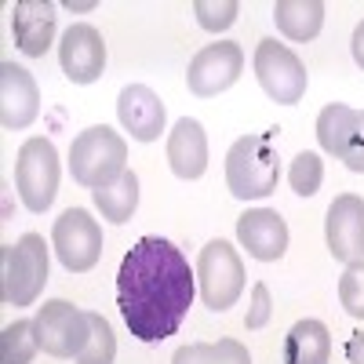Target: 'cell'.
I'll return each instance as SVG.
<instances>
[{
    "label": "cell",
    "mask_w": 364,
    "mask_h": 364,
    "mask_svg": "<svg viewBox=\"0 0 364 364\" xmlns=\"http://www.w3.org/2000/svg\"><path fill=\"white\" fill-rule=\"evenodd\" d=\"M273 22L288 41L306 44L324 26V4L321 0H281V4H273Z\"/></svg>",
    "instance_id": "cell-20"
},
{
    "label": "cell",
    "mask_w": 364,
    "mask_h": 364,
    "mask_svg": "<svg viewBox=\"0 0 364 364\" xmlns=\"http://www.w3.org/2000/svg\"><path fill=\"white\" fill-rule=\"evenodd\" d=\"M66 11H95V0H87V4H73V0H66Z\"/></svg>",
    "instance_id": "cell-31"
},
{
    "label": "cell",
    "mask_w": 364,
    "mask_h": 364,
    "mask_svg": "<svg viewBox=\"0 0 364 364\" xmlns=\"http://www.w3.org/2000/svg\"><path fill=\"white\" fill-rule=\"evenodd\" d=\"M255 77H259V87L266 91V95L277 102V106H295L302 95H306V66H302V58L281 44V41H259L255 48Z\"/></svg>",
    "instance_id": "cell-7"
},
{
    "label": "cell",
    "mask_w": 364,
    "mask_h": 364,
    "mask_svg": "<svg viewBox=\"0 0 364 364\" xmlns=\"http://www.w3.org/2000/svg\"><path fill=\"white\" fill-rule=\"evenodd\" d=\"M168 168L178 178H200L208 168V135L200 128V120L182 117L175 120V128L168 135Z\"/></svg>",
    "instance_id": "cell-18"
},
{
    "label": "cell",
    "mask_w": 364,
    "mask_h": 364,
    "mask_svg": "<svg viewBox=\"0 0 364 364\" xmlns=\"http://www.w3.org/2000/svg\"><path fill=\"white\" fill-rule=\"evenodd\" d=\"M37 113H41V87L33 73L15 63H0V124L8 132H22L37 120Z\"/></svg>",
    "instance_id": "cell-14"
},
{
    "label": "cell",
    "mask_w": 364,
    "mask_h": 364,
    "mask_svg": "<svg viewBox=\"0 0 364 364\" xmlns=\"http://www.w3.org/2000/svg\"><path fill=\"white\" fill-rule=\"evenodd\" d=\"M339 302L353 321H364V262L346 266V273L339 277Z\"/></svg>",
    "instance_id": "cell-27"
},
{
    "label": "cell",
    "mask_w": 364,
    "mask_h": 364,
    "mask_svg": "<svg viewBox=\"0 0 364 364\" xmlns=\"http://www.w3.org/2000/svg\"><path fill=\"white\" fill-rule=\"evenodd\" d=\"M197 288L208 310L226 314L245 291V262L230 240H208L197 259Z\"/></svg>",
    "instance_id": "cell-6"
},
{
    "label": "cell",
    "mask_w": 364,
    "mask_h": 364,
    "mask_svg": "<svg viewBox=\"0 0 364 364\" xmlns=\"http://www.w3.org/2000/svg\"><path fill=\"white\" fill-rule=\"evenodd\" d=\"M33 324H37L41 350L51 357H80V350L87 346V336H91V317L66 299L44 302Z\"/></svg>",
    "instance_id": "cell-9"
},
{
    "label": "cell",
    "mask_w": 364,
    "mask_h": 364,
    "mask_svg": "<svg viewBox=\"0 0 364 364\" xmlns=\"http://www.w3.org/2000/svg\"><path fill=\"white\" fill-rule=\"evenodd\" d=\"M346 353H350V360H353V364H364V331H357V336L350 339Z\"/></svg>",
    "instance_id": "cell-30"
},
{
    "label": "cell",
    "mask_w": 364,
    "mask_h": 364,
    "mask_svg": "<svg viewBox=\"0 0 364 364\" xmlns=\"http://www.w3.org/2000/svg\"><path fill=\"white\" fill-rule=\"evenodd\" d=\"M41 350L37 324L33 321H15L0 336V364H29Z\"/></svg>",
    "instance_id": "cell-23"
},
{
    "label": "cell",
    "mask_w": 364,
    "mask_h": 364,
    "mask_svg": "<svg viewBox=\"0 0 364 364\" xmlns=\"http://www.w3.org/2000/svg\"><path fill=\"white\" fill-rule=\"evenodd\" d=\"M48 284V245L41 233H22L0 248V299L4 306H33Z\"/></svg>",
    "instance_id": "cell-3"
},
{
    "label": "cell",
    "mask_w": 364,
    "mask_h": 364,
    "mask_svg": "<svg viewBox=\"0 0 364 364\" xmlns=\"http://www.w3.org/2000/svg\"><path fill=\"white\" fill-rule=\"evenodd\" d=\"M55 4L51 0H18L11 8V33L22 55L44 58L48 48L55 44Z\"/></svg>",
    "instance_id": "cell-17"
},
{
    "label": "cell",
    "mask_w": 364,
    "mask_h": 364,
    "mask_svg": "<svg viewBox=\"0 0 364 364\" xmlns=\"http://www.w3.org/2000/svg\"><path fill=\"white\" fill-rule=\"evenodd\" d=\"M237 240L259 262H277L288 252V223L269 208H248L237 219Z\"/></svg>",
    "instance_id": "cell-16"
},
{
    "label": "cell",
    "mask_w": 364,
    "mask_h": 364,
    "mask_svg": "<svg viewBox=\"0 0 364 364\" xmlns=\"http://www.w3.org/2000/svg\"><path fill=\"white\" fill-rule=\"evenodd\" d=\"M171 364H252V353L237 339H219V343H186L178 346Z\"/></svg>",
    "instance_id": "cell-22"
},
{
    "label": "cell",
    "mask_w": 364,
    "mask_h": 364,
    "mask_svg": "<svg viewBox=\"0 0 364 364\" xmlns=\"http://www.w3.org/2000/svg\"><path fill=\"white\" fill-rule=\"evenodd\" d=\"M240 70H245V48L237 41H219V44H208L193 55L186 84L197 99H215L226 87L237 84Z\"/></svg>",
    "instance_id": "cell-11"
},
{
    "label": "cell",
    "mask_w": 364,
    "mask_h": 364,
    "mask_svg": "<svg viewBox=\"0 0 364 364\" xmlns=\"http://www.w3.org/2000/svg\"><path fill=\"white\" fill-rule=\"evenodd\" d=\"M331 336L321 321H295L284 336V364H328Z\"/></svg>",
    "instance_id": "cell-19"
},
{
    "label": "cell",
    "mask_w": 364,
    "mask_h": 364,
    "mask_svg": "<svg viewBox=\"0 0 364 364\" xmlns=\"http://www.w3.org/2000/svg\"><path fill=\"white\" fill-rule=\"evenodd\" d=\"M273 317V299H269V288L266 284H255L252 288V306H248V317H245V328L248 331H259L266 328Z\"/></svg>",
    "instance_id": "cell-28"
},
{
    "label": "cell",
    "mask_w": 364,
    "mask_h": 364,
    "mask_svg": "<svg viewBox=\"0 0 364 364\" xmlns=\"http://www.w3.org/2000/svg\"><path fill=\"white\" fill-rule=\"evenodd\" d=\"M91 197H95V208L102 211V219L124 226L135 208H139V175L135 171H124L113 186H102V190H91Z\"/></svg>",
    "instance_id": "cell-21"
},
{
    "label": "cell",
    "mask_w": 364,
    "mask_h": 364,
    "mask_svg": "<svg viewBox=\"0 0 364 364\" xmlns=\"http://www.w3.org/2000/svg\"><path fill=\"white\" fill-rule=\"evenodd\" d=\"M324 237L331 259H339L343 266L364 262V200L357 193H339L328 208L324 219Z\"/></svg>",
    "instance_id": "cell-12"
},
{
    "label": "cell",
    "mask_w": 364,
    "mask_h": 364,
    "mask_svg": "<svg viewBox=\"0 0 364 364\" xmlns=\"http://www.w3.org/2000/svg\"><path fill=\"white\" fill-rule=\"evenodd\" d=\"M91 317V336H87V346L80 350L77 364H113L117 360V336L102 314H87Z\"/></svg>",
    "instance_id": "cell-24"
},
{
    "label": "cell",
    "mask_w": 364,
    "mask_h": 364,
    "mask_svg": "<svg viewBox=\"0 0 364 364\" xmlns=\"http://www.w3.org/2000/svg\"><path fill=\"white\" fill-rule=\"evenodd\" d=\"M58 149L51 139L33 135L18 146V157H15V190L22 197V204L41 215V211L51 208L55 193H58Z\"/></svg>",
    "instance_id": "cell-5"
},
{
    "label": "cell",
    "mask_w": 364,
    "mask_h": 364,
    "mask_svg": "<svg viewBox=\"0 0 364 364\" xmlns=\"http://www.w3.org/2000/svg\"><path fill=\"white\" fill-rule=\"evenodd\" d=\"M117 120L135 142H157L164 132V102L146 84H128L117 95Z\"/></svg>",
    "instance_id": "cell-15"
},
{
    "label": "cell",
    "mask_w": 364,
    "mask_h": 364,
    "mask_svg": "<svg viewBox=\"0 0 364 364\" xmlns=\"http://www.w3.org/2000/svg\"><path fill=\"white\" fill-rule=\"evenodd\" d=\"M288 182H291V190L299 197H314L321 190V182H324V161L317 154H310V149H302L288 168Z\"/></svg>",
    "instance_id": "cell-25"
},
{
    "label": "cell",
    "mask_w": 364,
    "mask_h": 364,
    "mask_svg": "<svg viewBox=\"0 0 364 364\" xmlns=\"http://www.w3.org/2000/svg\"><path fill=\"white\" fill-rule=\"evenodd\" d=\"M317 142L350 171H364V109L331 102L317 117Z\"/></svg>",
    "instance_id": "cell-10"
},
{
    "label": "cell",
    "mask_w": 364,
    "mask_h": 364,
    "mask_svg": "<svg viewBox=\"0 0 364 364\" xmlns=\"http://www.w3.org/2000/svg\"><path fill=\"white\" fill-rule=\"evenodd\" d=\"M51 248L70 273H87L102 255V226L91 219L87 208H70L55 219Z\"/></svg>",
    "instance_id": "cell-8"
},
{
    "label": "cell",
    "mask_w": 364,
    "mask_h": 364,
    "mask_svg": "<svg viewBox=\"0 0 364 364\" xmlns=\"http://www.w3.org/2000/svg\"><path fill=\"white\" fill-rule=\"evenodd\" d=\"M70 171L84 190H102L128 171V142L113 128H87L70 146Z\"/></svg>",
    "instance_id": "cell-4"
},
{
    "label": "cell",
    "mask_w": 364,
    "mask_h": 364,
    "mask_svg": "<svg viewBox=\"0 0 364 364\" xmlns=\"http://www.w3.org/2000/svg\"><path fill=\"white\" fill-rule=\"evenodd\" d=\"M350 51H353V63L364 70V18L357 22V29H353V41H350Z\"/></svg>",
    "instance_id": "cell-29"
},
{
    "label": "cell",
    "mask_w": 364,
    "mask_h": 364,
    "mask_svg": "<svg viewBox=\"0 0 364 364\" xmlns=\"http://www.w3.org/2000/svg\"><path fill=\"white\" fill-rule=\"evenodd\" d=\"M193 15H197L200 29H208V33H223V29H230L237 22L240 4H237V0H197Z\"/></svg>",
    "instance_id": "cell-26"
},
{
    "label": "cell",
    "mask_w": 364,
    "mask_h": 364,
    "mask_svg": "<svg viewBox=\"0 0 364 364\" xmlns=\"http://www.w3.org/2000/svg\"><path fill=\"white\" fill-rule=\"evenodd\" d=\"M197 273L171 240L142 237L117 273V306L139 343H164L193 306Z\"/></svg>",
    "instance_id": "cell-1"
},
{
    "label": "cell",
    "mask_w": 364,
    "mask_h": 364,
    "mask_svg": "<svg viewBox=\"0 0 364 364\" xmlns=\"http://www.w3.org/2000/svg\"><path fill=\"white\" fill-rule=\"evenodd\" d=\"M281 157L269 132L245 135L230 146L226 154V186L237 200H262L277 190Z\"/></svg>",
    "instance_id": "cell-2"
},
{
    "label": "cell",
    "mask_w": 364,
    "mask_h": 364,
    "mask_svg": "<svg viewBox=\"0 0 364 364\" xmlns=\"http://www.w3.org/2000/svg\"><path fill=\"white\" fill-rule=\"evenodd\" d=\"M58 63H63V73L73 84H95L106 70V41L91 22H77L63 33V44H58Z\"/></svg>",
    "instance_id": "cell-13"
}]
</instances>
